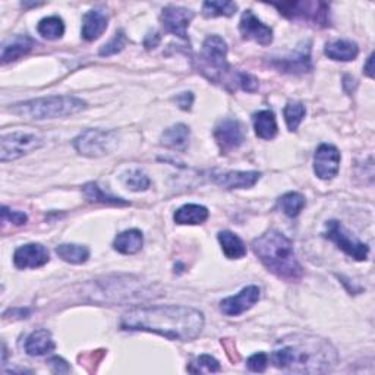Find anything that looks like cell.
<instances>
[{"instance_id":"6da1fadb","label":"cell","mask_w":375,"mask_h":375,"mask_svg":"<svg viewBox=\"0 0 375 375\" xmlns=\"http://www.w3.org/2000/svg\"><path fill=\"white\" fill-rule=\"evenodd\" d=\"M123 330L156 333L168 340L190 342L204 328V315L195 308L182 305H159L135 308L121 318Z\"/></svg>"},{"instance_id":"7a4b0ae2","label":"cell","mask_w":375,"mask_h":375,"mask_svg":"<svg viewBox=\"0 0 375 375\" xmlns=\"http://www.w3.org/2000/svg\"><path fill=\"white\" fill-rule=\"evenodd\" d=\"M276 368L296 374H324L337 364L336 349L314 336H290L280 340L271 353Z\"/></svg>"},{"instance_id":"3957f363","label":"cell","mask_w":375,"mask_h":375,"mask_svg":"<svg viewBox=\"0 0 375 375\" xmlns=\"http://www.w3.org/2000/svg\"><path fill=\"white\" fill-rule=\"evenodd\" d=\"M252 250L264 267L278 278L296 281L304 276L292 240L278 230H269L257 238L252 242Z\"/></svg>"},{"instance_id":"277c9868","label":"cell","mask_w":375,"mask_h":375,"mask_svg":"<svg viewBox=\"0 0 375 375\" xmlns=\"http://www.w3.org/2000/svg\"><path fill=\"white\" fill-rule=\"evenodd\" d=\"M87 109V103L72 96H51L18 103L11 107V111L30 119H56L77 115Z\"/></svg>"},{"instance_id":"5b68a950","label":"cell","mask_w":375,"mask_h":375,"mask_svg":"<svg viewBox=\"0 0 375 375\" xmlns=\"http://www.w3.org/2000/svg\"><path fill=\"white\" fill-rule=\"evenodd\" d=\"M92 299L97 297L99 295L103 296V302H134V301H142V299L152 297L149 290L141 285L134 277L128 276H118V277H107L104 281H96L94 283V289L90 290Z\"/></svg>"},{"instance_id":"8992f818","label":"cell","mask_w":375,"mask_h":375,"mask_svg":"<svg viewBox=\"0 0 375 375\" xmlns=\"http://www.w3.org/2000/svg\"><path fill=\"white\" fill-rule=\"evenodd\" d=\"M280 15L290 21H301L309 25L326 28L330 25V5L314 0H301V2H281L273 4Z\"/></svg>"},{"instance_id":"52a82bcc","label":"cell","mask_w":375,"mask_h":375,"mask_svg":"<svg viewBox=\"0 0 375 375\" xmlns=\"http://www.w3.org/2000/svg\"><path fill=\"white\" fill-rule=\"evenodd\" d=\"M118 144V134L115 130L87 129L73 140V147L81 156L102 157L109 154Z\"/></svg>"},{"instance_id":"ba28073f","label":"cell","mask_w":375,"mask_h":375,"mask_svg":"<svg viewBox=\"0 0 375 375\" xmlns=\"http://www.w3.org/2000/svg\"><path fill=\"white\" fill-rule=\"evenodd\" d=\"M226 56H228V44L220 35H210L205 39L202 44L201 61L204 63L202 66L204 73L209 69H213V73L210 75L209 80L220 82L223 73H229L230 66L228 65Z\"/></svg>"},{"instance_id":"9c48e42d","label":"cell","mask_w":375,"mask_h":375,"mask_svg":"<svg viewBox=\"0 0 375 375\" xmlns=\"http://www.w3.org/2000/svg\"><path fill=\"white\" fill-rule=\"evenodd\" d=\"M324 236L334 242L337 248L342 250L345 254L352 257L356 261H365L369 255V248L367 243L356 239L350 235V232L343 226L340 221L330 220L326 224Z\"/></svg>"},{"instance_id":"30bf717a","label":"cell","mask_w":375,"mask_h":375,"mask_svg":"<svg viewBox=\"0 0 375 375\" xmlns=\"http://www.w3.org/2000/svg\"><path fill=\"white\" fill-rule=\"evenodd\" d=\"M43 145V140L31 133H12L0 141V160L2 163L13 161L35 152Z\"/></svg>"},{"instance_id":"8fae6325","label":"cell","mask_w":375,"mask_h":375,"mask_svg":"<svg viewBox=\"0 0 375 375\" xmlns=\"http://www.w3.org/2000/svg\"><path fill=\"white\" fill-rule=\"evenodd\" d=\"M214 138L221 154H228L245 142V130L238 119H223L214 128Z\"/></svg>"},{"instance_id":"7c38bea8","label":"cell","mask_w":375,"mask_h":375,"mask_svg":"<svg viewBox=\"0 0 375 375\" xmlns=\"http://www.w3.org/2000/svg\"><path fill=\"white\" fill-rule=\"evenodd\" d=\"M340 153L331 144H321L316 148L314 156V172L315 175L323 179L330 180L337 176L340 168Z\"/></svg>"},{"instance_id":"4fadbf2b","label":"cell","mask_w":375,"mask_h":375,"mask_svg":"<svg viewBox=\"0 0 375 375\" xmlns=\"http://www.w3.org/2000/svg\"><path fill=\"white\" fill-rule=\"evenodd\" d=\"M194 20V12L182 6L168 5L163 9L160 21L164 30L171 34L180 37L182 40H188V27Z\"/></svg>"},{"instance_id":"5bb4252c","label":"cell","mask_w":375,"mask_h":375,"mask_svg":"<svg viewBox=\"0 0 375 375\" xmlns=\"http://www.w3.org/2000/svg\"><path fill=\"white\" fill-rule=\"evenodd\" d=\"M239 31L245 40H252L261 46H270L273 43V28L261 23L252 11L242 13Z\"/></svg>"},{"instance_id":"9a60e30c","label":"cell","mask_w":375,"mask_h":375,"mask_svg":"<svg viewBox=\"0 0 375 375\" xmlns=\"http://www.w3.org/2000/svg\"><path fill=\"white\" fill-rule=\"evenodd\" d=\"M50 261L49 250L42 243H27L18 248L13 254V264L16 269H40Z\"/></svg>"},{"instance_id":"2e32d148","label":"cell","mask_w":375,"mask_h":375,"mask_svg":"<svg viewBox=\"0 0 375 375\" xmlns=\"http://www.w3.org/2000/svg\"><path fill=\"white\" fill-rule=\"evenodd\" d=\"M261 297V290L257 286H247L238 295L229 296L220 302V309L228 316H238L251 309Z\"/></svg>"},{"instance_id":"e0dca14e","label":"cell","mask_w":375,"mask_h":375,"mask_svg":"<svg viewBox=\"0 0 375 375\" xmlns=\"http://www.w3.org/2000/svg\"><path fill=\"white\" fill-rule=\"evenodd\" d=\"M277 69L288 73H305L312 69L311 63V43L302 44L295 54L280 58L271 62Z\"/></svg>"},{"instance_id":"ac0fdd59","label":"cell","mask_w":375,"mask_h":375,"mask_svg":"<svg viewBox=\"0 0 375 375\" xmlns=\"http://www.w3.org/2000/svg\"><path fill=\"white\" fill-rule=\"evenodd\" d=\"M261 178L259 172H213L211 179L226 190H248Z\"/></svg>"},{"instance_id":"d6986e66","label":"cell","mask_w":375,"mask_h":375,"mask_svg":"<svg viewBox=\"0 0 375 375\" xmlns=\"http://www.w3.org/2000/svg\"><path fill=\"white\" fill-rule=\"evenodd\" d=\"M109 15L103 9H91L82 18V39L87 42L97 40L107 30Z\"/></svg>"},{"instance_id":"ffe728a7","label":"cell","mask_w":375,"mask_h":375,"mask_svg":"<svg viewBox=\"0 0 375 375\" xmlns=\"http://www.w3.org/2000/svg\"><path fill=\"white\" fill-rule=\"evenodd\" d=\"M34 44L35 42L28 35L12 37L2 47V63L6 65L23 58V56L28 54L32 50Z\"/></svg>"},{"instance_id":"44dd1931","label":"cell","mask_w":375,"mask_h":375,"mask_svg":"<svg viewBox=\"0 0 375 375\" xmlns=\"http://www.w3.org/2000/svg\"><path fill=\"white\" fill-rule=\"evenodd\" d=\"M56 348L51 333L46 328L35 330L28 336L25 342V352L30 356H43L53 352Z\"/></svg>"},{"instance_id":"7402d4cb","label":"cell","mask_w":375,"mask_h":375,"mask_svg":"<svg viewBox=\"0 0 375 375\" xmlns=\"http://www.w3.org/2000/svg\"><path fill=\"white\" fill-rule=\"evenodd\" d=\"M190 128L183 123H178L167 128L161 134V144L168 148L178 149V152H185L188 145H190Z\"/></svg>"},{"instance_id":"603a6c76","label":"cell","mask_w":375,"mask_h":375,"mask_svg":"<svg viewBox=\"0 0 375 375\" xmlns=\"http://www.w3.org/2000/svg\"><path fill=\"white\" fill-rule=\"evenodd\" d=\"M326 54L333 61L350 62L358 58L359 47L350 40H334L326 44Z\"/></svg>"},{"instance_id":"cb8c5ba5","label":"cell","mask_w":375,"mask_h":375,"mask_svg":"<svg viewBox=\"0 0 375 375\" xmlns=\"http://www.w3.org/2000/svg\"><path fill=\"white\" fill-rule=\"evenodd\" d=\"M144 245L142 232L138 229H130L119 233L113 242V248L123 255H134L141 251Z\"/></svg>"},{"instance_id":"d4e9b609","label":"cell","mask_w":375,"mask_h":375,"mask_svg":"<svg viewBox=\"0 0 375 375\" xmlns=\"http://www.w3.org/2000/svg\"><path fill=\"white\" fill-rule=\"evenodd\" d=\"M254 122V129L258 138L261 140H273L276 138L278 128H277V121L276 115L271 110H261L258 113L252 116Z\"/></svg>"},{"instance_id":"484cf974","label":"cell","mask_w":375,"mask_h":375,"mask_svg":"<svg viewBox=\"0 0 375 375\" xmlns=\"http://www.w3.org/2000/svg\"><path fill=\"white\" fill-rule=\"evenodd\" d=\"M221 250L229 259H240L247 255V247L243 240L233 232L223 230L217 235Z\"/></svg>"},{"instance_id":"4316f807","label":"cell","mask_w":375,"mask_h":375,"mask_svg":"<svg viewBox=\"0 0 375 375\" xmlns=\"http://www.w3.org/2000/svg\"><path fill=\"white\" fill-rule=\"evenodd\" d=\"M209 216L210 213L204 205L186 204L175 213L173 219L178 224H191V226H194V224H202L209 219Z\"/></svg>"},{"instance_id":"83f0119b","label":"cell","mask_w":375,"mask_h":375,"mask_svg":"<svg viewBox=\"0 0 375 375\" xmlns=\"http://www.w3.org/2000/svg\"><path fill=\"white\" fill-rule=\"evenodd\" d=\"M56 254L69 264H85L90 258V250L84 245H75V243H63L56 248Z\"/></svg>"},{"instance_id":"f1b7e54d","label":"cell","mask_w":375,"mask_h":375,"mask_svg":"<svg viewBox=\"0 0 375 375\" xmlns=\"http://www.w3.org/2000/svg\"><path fill=\"white\" fill-rule=\"evenodd\" d=\"M37 31L47 40H58L65 34V23L59 16H47L37 25Z\"/></svg>"},{"instance_id":"f546056e","label":"cell","mask_w":375,"mask_h":375,"mask_svg":"<svg viewBox=\"0 0 375 375\" xmlns=\"http://www.w3.org/2000/svg\"><path fill=\"white\" fill-rule=\"evenodd\" d=\"M305 204V197L299 192H288L278 199V207L290 219H295L301 214Z\"/></svg>"},{"instance_id":"4dcf8cb0","label":"cell","mask_w":375,"mask_h":375,"mask_svg":"<svg viewBox=\"0 0 375 375\" xmlns=\"http://www.w3.org/2000/svg\"><path fill=\"white\" fill-rule=\"evenodd\" d=\"M82 192L85 195V198L91 202H102V204H111V205H128L129 202L122 199V198H118V197H113V195H109L106 194L102 188L97 185V183H87L84 188H82Z\"/></svg>"},{"instance_id":"1f68e13d","label":"cell","mask_w":375,"mask_h":375,"mask_svg":"<svg viewBox=\"0 0 375 375\" xmlns=\"http://www.w3.org/2000/svg\"><path fill=\"white\" fill-rule=\"evenodd\" d=\"M238 11V5L229 0H213V2H204L202 15L207 18L216 16H233Z\"/></svg>"},{"instance_id":"d6a6232c","label":"cell","mask_w":375,"mask_h":375,"mask_svg":"<svg viewBox=\"0 0 375 375\" xmlns=\"http://www.w3.org/2000/svg\"><path fill=\"white\" fill-rule=\"evenodd\" d=\"M285 121L289 130H296L307 115V109L301 102H289L283 110Z\"/></svg>"},{"instance_id":"836d02e7","label":"cell","mask_w":375,"mask_h":375,"mask_svg":"<svg viewBox=\"0 0 375 375\" xmlns=\"http://www.w3.org/2000/svg\"><path fill=\"white\" fill-rule=\"evenodd\" d=\"M122 182L134 192H141L149 188V179L141 168H133V171H128L126 173H123Z\"/></svg>"},{"instance_id":"e575fe53","label":"cell","mask_w":375,"mask_h":375,"mask_svg":"<svg viewBox=\"0 0 375 375\" xmlns=\"http://www.w3.org/2000/svg\"><path fill=\"white\" fill-rule=\"evenodd\" d=\"M126 35L123 31H118L113 39H111L107 44H104L102 49H100V56H113V54H118L119 51H122L126 46Z\"/></svg>"},{"instance_id":"d590c367","label":"cell","mask_w":375,"mask_h":375,"mask_svg":"<svg viewBox=\"0 0 375 375\" xmlns=\"http://www.w3.org/2000/svg\"><path fill=\"white\" fill-rule=\"evenodd\" d=\"M269 365V355L264 352H258L252 355L247 361V367L252 372H264Z\"/></svg>"},{"instance_id":"8d00e7d4","label":"cell","mask_w":375,"mask_h":375,"mask_svg":"<svg viewBox=\"0 0 375 375\" xmlns=\"http://www.w3.org/2000/svg\"><path fill=\"white\" fill-rule=\"evenodd\" d=\"M195 365L198 367V369H195V372H219L220 371L219 361L210 355H201L199 358L197 359Z\"/></svg>"},{"instance_id":"74e56055","label":"cell","mask_w":375,"mask_h":375,"mask_svg":"<svg viewBox=\"0 0 375 375\" xmlns=\"http://www.w3.org/2000/svg\"><path fill=\"white\" fill-rule=\"evenodd\" d=\"M28 220L27 214L23 213V211H13V210H9L8 207H2V221L4 223H11L13 224V226H23V224H25Z\"/></svg>"},{"instance_id":"f35d334b","label":"cell","mask_w":375,"mask_h":375,"mask_svg":"<svg viewBox=\"0 0 375 375\" xmlns=\"http://www.w3.org/2000/svg\"><path fill=\"white\" fill-rule=\"evenodd\" d=\"M236 85L240 87L243 91H247V92H254V91L258 90V80H257L255 77H252L251 73L239 72V73H238Z\"/></svg>"},{"instance_id":"ab89813d","label":"cell","mask_w":375,"mask_h":375,"mask_svg":"<svg viewBox=\"0 0 375 375\" xmlns=\"http://www.w3.org/2000/svg\"><path fill=\"white\" fill-rule=\"evenodd\" d=\"M47 364H49L50 369L54 374H68V372H70L69 364L63 358H61V356H53V358H50L47 361Z\"/></svg>"},{"instance_id":"60d3db41","label":"cell","mask_w":375,"mask_h":375,"mask_svg":"<svg viewBox=\"0 0 375 375\" xmlns=\"http://www.w3.org/2000/svg\"><path fill=\"white\" fill-rule=\"evenodd\" d=\"M175 102L182 110H191L192 103H194V94L192 92H182L179 96L175 97Z\"/></svg>"},{"instance_id":"b9f144b4","label":"cell","mask_w":375,"mask_h":375,"mask_svg":"<svg viewBox=\"0 0 375 375\" xmlns=\"http://www.w3.org/2000/svg\"><path fill=\"white\" fill-rule=\"evenodd\" d=\"M160 43V35L159 32H149L147 37H145V40H144V46L148 49V50H152V49H156Z\"/></svg>"},{"instance_id":"7bdbcfd3","label":"cell","mask_w":375,"mask_h":375,"mask_svg":"<svg viewBox=\"0 0 375 375\" xmlns=\"http://www.w3.org/2000/svg\"><path fill=\"white\" fill-rule=\"evenodd\" d=\"M372 59H374V56L371 54L369 58H368V62H367V66H365V73L368 75L369 78L374 77V72H372Z\"/></svg>"}]
</instances>
